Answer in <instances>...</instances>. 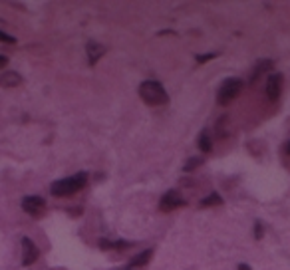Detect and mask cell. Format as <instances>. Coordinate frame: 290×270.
<instances>
[{"label": "cell", "instance_id": "obj_17", "mask_svg": "<svg viewBox=\"0 0 290 270\" xmlns=\"http://www.w3.org/2000/svg\"><path fill=\"white\" fill-rule=\"evenodd\" d=\"M255 237H257V239H261V237H262V225H261V223H257V225H255Z\"/></svg>", "mask_w": 290, "mask_h": 270}, {"label": "cell", "instance_id": "obj_15", "mask_svg": "<svg viewBox=\"0 0 290 270\" xmlns=\"http://www.w3.org/2000/svg\"><path fill=\"white\" fill-rule=\"evenodd\" d=\"M0 42H4V44H14V42H16V38H14V36H10V34H6V32H2V30H0Z\"/></svg>", "mask_w": 290, "mask_h": 270}, {"label": "cell", "instance_id": "obj_18", "mask_svg": "<svg viewBox=\"0 0 290 270\" xmlns=\"http://www.w3.org/2000/svg\"><path fill=\"white\" fill-rule=\"evenodd\" d=\"M6 66H8V58L6 56H0V70L6 68Z\"/></svg>", "mask_w": 290, "mask_h": 270}, {"label": "cell", "instance_id": "obj_6", "mask_svg": "<svg viewBox=\"0 0 290 270\" xmlns=\"http://www.w3.org/2000/svg\"><path fill=\"white\" fill-rule=\"evenodd\" d=\"M282 80H284V78H282V74H278V72H274V74L268 76V80H266V95H268V99L276 101V99L280 97Z\"/></svg>", "mask_w": 290, "mask_h": 270}, {"label": "cell", "instance_id": "obj_3", "mask_svg": "<svg viewBox=\"0 0 290 270\" xmlns=\"http://www.w3.org/2000/svg\"><path fill=\"white\" fill-rule=\"evenodd\" d=\"M240 90H243V82H240L238 78H227L221 88H219V93H217V103L219 105H229L231 101H234L240 93Z\"/></svg>", "mask_w": 290, "mask_h": 270}, {"label": "cell", "instance_id": "obj_9", "mask_svg": "<svg viewBox=\"0 0 290 270\" xmlns=\"http://www.w3.org/2000/svg\"><path fill=\"white\" fill-rule=\"evenodd\" d=\"M20 82H22V78L16 72H6V74L0 76V86L2 88H16Z\"/></svg>", "mask_w": 290, "mask_h": 270}, {"label": "cell", "instance_id": "obj_1", "mask_svg": "<svg viewBox=\"0 0 290 270\" xmlns=\"http://www.w3.org/2000/svg\"><path fill=\"white\" fill-rule=\"evenodd\" d=\"M87 183V173H76L68 179H60V181H54L52 187H50V193L54 197H70L78 191H82Z\"/></svg>", "mask_w": 290, "mask_h": 270}, {"label": "cell", "instance_id": "obj_14", "mask_svg": "<svg viewBox=\"0 0 290 270\" xmlns=\"http://www.w3.org/2000/svg\"><path fill=\"white\" fill-rule=\"evenodd\" d=\"M199 165H203V157H193V159H189L187 163H185V171H193V169L199 167Z\"/></svg>", "mask_w": 290, "mask_h": 270}, {"label": "cell", "instance_id": "obj_7", "mask_svg": "<svg viewBox=\"0 0 290 270\" xmlns=\"http://www.w3.org/2000/svg\"><path fill=\"white\" fill-rule=\"evenodd\" d=\"M22 264L24 266H30V264H34V260L38 258V246L34 244V240H30V239H22Z\"/></svg>", "mask_w": 290, "mask_h": 270}, {"label": "cell", "instance_id": "obj_2", "mask_svg": "<svg viewBox=\"0 0 290 270\" xmlns=\"http://www.w3.org/2000/svg\"><path fill=\"white\" fill-rule=\"evenodd\" d=\"M139 97L147 105H167L169 103V95L165 88L155 80H147L139 86Z\"/></svg>", "mask_w": 290, "mask_h": 270}, {"label": "cell", "instance_id": "obj_11", "mask_svg": "<svg viewBox=\"0 0 290 270\" xmlns=\"http://www.w3.org/2000/svg\"><path fill=\"white\" fill-rule=\"evenodd\" d=\"M151 256H153V248L143 250V252H139L137 256L131 258V266H145V264H147V262L151 260Z\"/></svg>", "mask_w": 290, "mask_h": 270}, {"label": "cell", "instance_id": "obj_10", "mask_svg": "<svg viewBox=\"0 0 290 270\" xmlns=\"http://www.w3.org/2000/svg\"><path fill=\"white\" fill-rule=\"evenodd\" d=\"M102 54H104V48L98 46L95 42H89L87 44V58H89V66H93L95 62H98L102 58Z\"/></svg>", "mask_w": 290, "mask_h": 270}, {"label": "cell", "instance_id": "obj_20", "mask_svg": "<svg viewBox=\"0 0 290 270\" xmlns=\"http://www.w3.org/2000/svg\"><path fill=\"white\" fill-rule=\"evenodd\" d=\"M238 270H251L249 264H238Z\"/></svg>", "mask_w": 290, "mask_h": 270}, {"label": "cell", "instance_id": "obj_19", "mask_svg": "<svg viewBox=\"0 0 290 270\" xmlns=\"http://www.w3.org/2000/svg\"><path fill=\"white\" fill-rule=\"evenodd\" d=\"M284 153H286V155H290V141H286V143H284Z\"/></svg>", "mask_w": 290, "mask_h": 270}, {"label": "cell", "instance_id": "obj_12", "mask_svg": "<svg viewBox=\"0 0 290 270\" xmlns=\"http://www.w3.org/2000/svg\"><path fill=\"white\" fill-rule=\"evenodd\" d=\"M199 149L203 153H211V149H213V143H211V137H209V131L207 129L201 131V135H199Z\"/></svg>", "mask_w": 290, "mask_h": 270}, {"label": "cell", "instance_id": "obj_4", "mask_svg": "<svg viewBox=\"0 0 290 270\" xmlns=\"http://www.w3.org/2000/svg\"><path fill=\"white\" fill-rule=\"evenodd\" d=\"M181 207H185V201H183V197H181L175 189L167 191V193L161 197V201H159V209H161L163 212H171V210L181 209Z\"/></svg>", "mask_w": 290, "mask_h": 270}, {"label": "cell", "instance_id": "obj_8", "mask_svg": "<svg viewBox=\"0 0 290 270\" xmlns=\"http://www.w3.org/2000/svg\"><path fill=\"white\" fill-rule=\"evenodd\" d=\"M272 62L270 60H262V62H259V66L255 68V72H253V76H251V84H257L261 78H262V74L264 72H270L272 70Z\"/></svg>", "mask_w": 290, "mask_h": 270}, {"label": "cell", "instance_id": "obj_16", "mask_svg": "<svg viewBox=\"0 0 290 270\" xmlns=\"http://www.w3.org/2000/svg\"><path fill=\"white\" fill-rule=\"evenodd\" d=\"M215 58V54H201V56H197V62L199 64H205L207 60H213Z\"/></svg>", "mask_w": 290, "mask_h": 270}, {"label": "cell", "instance_id": "obj_5", "mask_svg": "<svg viewBox=\"0 0 290 270\" xmlns=\"http://www.w3.org/2000/svg\"><path fill=\"white\" fill-rule=\"evenodd\" d=\"M22 209L32 214V217H42V214L46 212V201L42 197H24L22 199Z\"/></svg>", "mask_w": 290, "mask_h": 270}, {"label": "cell", "instance_id": "obj_13", "mask_svg": "<svg viewBox=\"0 0 290 270\" xmlns=\"http://www.w3.org/2000/svg\"><path fill=\"white\" fill-rule=\"evenodd\" d=\"M223 203V199H221V195H217V193H213L211 197H205L203 201H201V207L203 209H207V207H217V205H221Z\"/></svg>", "mask_w": 290, "mask_h": 270}]
</instances>
